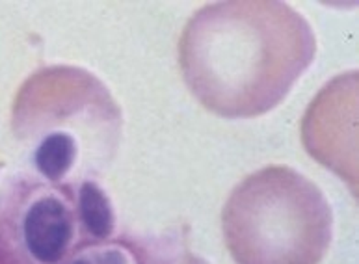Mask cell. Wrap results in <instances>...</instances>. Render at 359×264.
Listing matches in <instances>:
<instances>
[{
  "label": "cell",
  "mask_w": 359,
  "mask_h": 264,
  "mask_svg": "<svg viewBox=\"0 0 359 264\" xmlns=\"http://www.w3.org/2000/svg\"><path fill=\"white\" fill-rule=\"evenodd\" d=\"M69 264H130V257L118 246H95L81 251Z\"/></svg>",
  "instance_id": "6"
},
{
  "label": "cell",
  "mask_w": 359,
  "mask_h": 264,
  "mask_svg": "<svg viewBox=\"0 0 359 264\" xmlns=\"http://www.w3.org/2000/svg\"><path fill=\"white\" fill-rule=\"evenodd\" d=\"M222 229L236 264H320L333 240V211L306 175L266 166L231 192Z\"/></svg>",
  "instance_id": "2"
},
{
  "label": "cell",
  "mask_w": 359,
  "mask_h": 264,
  "mask_svg": "<svg viewBox=\"0 0 359 264\" xmlns=\"http://www.w3.org/2000/svg\"><path fill=\"white\" fill-rule=\"evenodd\" d=\"M25 249L38 264H60L75 240V216L64 197L48 190L30 201L22 214Z\"/></svg>",
  "instance_id": "3"
},
{
  "label": "cell",
  "mask_w": 359,
  "mask_h": 264,
  "mask_svg": "<svg viewBox=\"0 0 359 264\" xmlns=\"http://www.w3.org/2000/svg\"><path fill=\"white\" fill-rule=\"evenodd\" d=\"M316 38L300 11L279 0L203 6L179 38L190 93L225 119H252L283 101L313 64Z\"/></svg>",
  "instance_id": "1"
},
{
  "label": "cell",
  "mask_w": 359,
  "mask_h": 264,
  "mask_svg": "<svg viewBox=\"0 0 359 264\" xmlns=\"http://www.w3.org/2000/svg\"><path fill=\"white\" fill-rule=\"evenodd\" d=\"M79 158V141L73 132L53 130L41 138L34 153V164L39 175L48 183L64 181L76 164Z\"/></svg>",
  "instance_id": "4"
},
{
  "label": "cell",
  "mask_w": 359,
  "mask_h": 264,
  "mask_svg": "<svg viewBox=\"0 0 359 264\" xmlns=\"http://www.w3.org/2000/svg\"><path fill=\"white\" fill-rule=\"evenodd\" d=\"M181 264H209V263L203 259H199V257H196V255H187Z\"/></svg>",
  "instance_id": "7"
},
{
  "label": "cell",
  "mask_w": 359,
  "mask_h": 264,
  "mask_svg": "<svg viewBox=\"0 0 359 264\" xmlns=\"http://www.w3.org/2000/svg\"><path fill=\"white\" fill-rule=\"evenodd\" d=\"M79 218L95 240H108L116 229L112 201L95 181H84L79 188Z\"/></svg>",
  "instance_id": "5"
}]
</instances>
